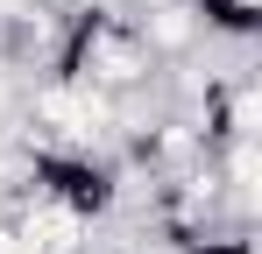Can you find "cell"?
Listing matches in <instances>:
<instances>
[{
  "label": "cell",
  "mask_w": 262,
  "mask_h": 254,
  "mask_svg": "<svg viewBox=\"0 0 262 254\" xmlns=\"http://www.w3.org/2000/svg\"><path fill=\"white\" fill-rule=\"evenodd\" d=\"M128 21L142 29V42H149L156 64H163V57H191V49L206 42L199 0H142V7H128Z\"/></svg>",
  "instance_id": "cell-1"
}]
</instances>
